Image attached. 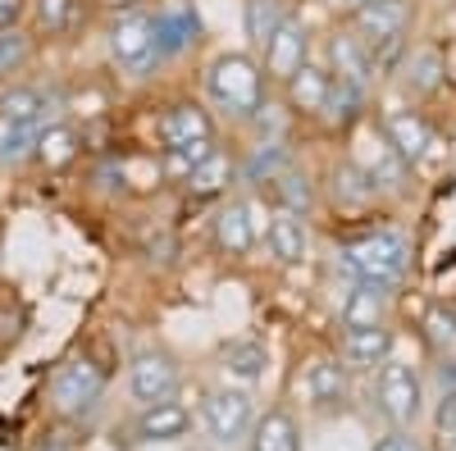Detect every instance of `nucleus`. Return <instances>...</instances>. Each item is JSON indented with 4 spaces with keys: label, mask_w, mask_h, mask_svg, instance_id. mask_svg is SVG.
Returning a JSON list of instances; mask_svg holds the SVG:
<instances>
[{
    "label": "nucleus",
    "mask_w": 456,
    "mask_h": 451,
    "mask_svg": "<svg viewBox=\"0 0 456 451\" xmlns=\"http://www.w3.org/2000/svg\"><path fill=\"white\" fill-rule=\"evenodd\" d=\"M265 68L251 51H219L206 64V96L228 124H256V115L265 109Z\"/></svg>",
    "instance_id": "nucleus-1"
},
{
    "label": "nucleus",
    "mask_w": 456,
    "mask_h": 451,
    "mask_svg": "<svg viewBox=\"0 0 456 451\" xmlns=\"http://www.w3.org/2000/svg\"><path fill=\"white\" fill-rule=\"evenodd\" d=\"M342 265L356 283H374L397 292L411 274V242L397 229H365L342 242Z\"/></svg>",
    "instance_id": "nucleus-2"
},
{
    "label": "nucleus",
    "mask_w": 456,
    "mask_h": 451,
    "mask_svg": "<svg viewBox=\"0 0 456 451\" xmlns=\"http://www.w3.org/2000/svg\"><path fill=\"white\" fill-rule=\"evenodd\" d=\"M365 173H370V182L379 187V197L384 201H411V192H415V169L402 160V150L388 141V133L379 128V119H361L356 124V156H352Z\"/></svg>",
    "instance_id": "nucleus-3"
},
{
    "label": "nucleus",
    "mask_w": 456,
    "mask_h": 451,
    "mask_svg": "<svg viewBox=\"0 0 456 451\" xmlns=\"http://www.w3.org/2000/svg\"><path fill=\"white\" fill-rule=\"evenodd\" d=\"M105 383H110V374L92 356H73V360H64L51 374V388H46L51 410L60 420H69V424H83V420L96 415V406L105 397Z\"/></svg>",
    "instance_id": "nucleus-4"
},
{
    "label": "nucleus",
    "mask_w": 456,
    "mask_h": 451,
    "mask_svg": "<svg viewBox=\"0 0 456 451\" xmlns=\"http://www.w3.org/2000/svg\"><path fill=\"white\" fill-rule=\"evenodd\" d=\"M374 410L388 420V429H415L425 415V379L411 360L388 356L374 369Z\"/></svg>",
    "instance_id": "nucleus-5"
},
{
    "label": "nucleus",
    "mask_w": 456,
    "mask_h": 451,
    "mask_svg": "<svg viewBox=\"0 0 456 451\" xmlns=\"http://www.w3.org/2000/svg\"><path fill=\"white\" fill-rule=\"evenodd\" d=\"M105 51L114 60V68H124L128 78H151L160 68V42H156V23L146 10H124L105 28Z\"/></svg>",
    "instance_id": "nucleus-6"
},
{
    "label": "nucleus",
    "mask_w": 456,
    "mask_h": 451,
    "mask_svg": "<svg viewBox=\"0 0 456 451\" xmlns=\"http://www.w3.org/2000/svg\"><path fill=\"white\" fill-rule=\"evenodd\" d=\"M197 420L210 433V442L238 447V442H247V433L256 424V397H251V388H238V383H215L201 392Z\"/></svg>",
    "instance_id": "nucleus-7"
},
{
    "label": "nucleus",
    "mask_w": 456,
    "mask_h": 451,
    "mask_svg": "<svg viewBox=\"0 0 456 451\" xmlns=\"http://www.w3.org/2000/svg\"><path fill=\"white\" fill-rule=\"evenodd\" d=\"M183 388V360L165 347H142L128 365V397L137 406H156V401H174Z\"/></svg>",
    "instance_id": "nucleus-8"
},
{
    "label": "nucleus",
    "mask_w": 456,
    "mask_h": 451,
    "mask_svg": "<svg viewBox=\"0 0 456 451\" xmlns=\"http://www.w3.org/2000/svg\"><path fill=\"white\" fill-rule=\"evenodd\" d=\"M342 23H347L352 32H361L374 55L393 51V46L406 42V32L415 23V0H365V5L352 10Z\"/></svg>",
    "instance_id": "nucleus-9"
},
{
    "label": "nucleus",
    "mask_w": 456,
    "mask_h": 451,
    "mask_svg": "<svg viewBox=\"0 0 456 451\" xmlns=\"http://www.w3.org/2000/svg\"><path fill=\"white\" fill-rule=\"evenodd\" d=\"M306 401L315 415L333 420V415H347L352 410V369L342 365L338 351H320L311 365H306Z\"/></svg>",
    "instance_id": "nucleus-10"
},
{
    "label": "nucleus",
    "mask_w": 456,
    "mask_h": 451,
    "mask_svg": "<svg viewBox=\"0 0 456 451\" xmlns=\"http://www.w3.org/2000/svg\"><path fill=\"white\" fill-rule=\"evenodd\" d=\"M306 60H315V55H311V23L301 19V14H288V19L279 23V32H274L270 42H265V51H260L265 83L283 87Z\"/></svg>",
    "instance_id": "nucleus-11"
},
{
    "label": "nucleus",
    "mask_w": 456,
    "mask_h": 451,
    "mask_svg": "<svg viewBox=\"0 0 456 451\" xmlns=\"http://www.w3.org/2000/svg\"><path fill=\"white\" fill-rule=\"evenodd\" d=\"M324 64H329V73L338 83H352V87H361V92H370L374 87V64H379V55L370 51V42L361 32H352L347 23H338L333 32H329V42H324Z\"/></svg>",
    "instance_id": "nucleus-12"
},
{
    "label": "nucleus",
    "mask_w": 456,
    "mask_h": 451,
    "mask_svg": "<svg viewBox=\"0 0 456 451\" xmlns=\"http://www.w3.org/2000/svg\"><path fill=\"white\" fill-rule=\"evenodd\" d=\"M379 128L388 133V141L402 150V160H406L411 169H415V165H425V160L434 156V146H438L434 124H429L411 101H393V105H384V115H379Z\"/></svg>",
    "instance_id": "nucleus-13"
},
{
    "label": "nucleus",
    "mask_w": 456,
    "mask_h": 451,
    "mask_svg": "<svg viewBox=\"0 0 456 451\" xmlns=\"http://www.w3.org/2000/svg\"><path fill=\"white\" fill-rule=\"evenodd\" d=\"M156 137H160V150H178V146H197V141H215V115L183 96V101H169L156 119Z\"/></svg>",
    "instance_id": "nucleus-14"
},
{
    "label": "nucleus",
    "mask_w": 456,
    "mask_h": 451,
    "mask_svg": "<svg viewBox=\"0 0 456 451\" xmlns=\"http://www.w3.org/2000/svg\"><path fill=\"white\" fill-rule=\"evenodd\" d=\"M260 242V223H256V205L242 197H224L219 214H215V246L228 260H247Z\"/></svg>",
    "instance_id": "nucleus-15"
},
{
    "label": "nucleus",
    "mask_w": 456,
    "mask_h": 451,
    "mask_svg": "<svg viewBox=\"0 0 456 451\" xmlns=\"http://www.w3.org/2000/svg\"><path fill=\"white\" fill-rule=\"evenodd\" d=\"M329 87H333V73L324 60H306L292 78L283 83V96H288V109L297 119H324L329 109Z\"/></svg>",
    "instance_id": "nucleus-16"
},
{
    "label": "nucleus",
    "mask_w": 456,
    "mask_h": 451,
    "mask_svg": "<svg viewBox=\"0 0 456 451\" xmlns=\"http://www.w3.org/2000/svg\"><path fill=\"white\" fill-rule=\"evenodd\" d=\"M397 83H402L406 101L438 96L443 83H447V55H443V46H411L402 68H397Z\"/></svg>",
    "instance_id": "nucleus-17"
},
{
    "label": "nucleus",
    "mask_w": 456,
    "mask_h": 451,
    "mask_svg": "<svg viewBox=\"0 0 456 451\" xmlns=\"http://www.w3.org/2000/svg\"><path fill=\"white\" fill-rule=\"evenodd\" d=\"M151 23H156V42H160L165 60L192 51L201 42V14H197V5H187V0H169V5H160L156 14H151Z\"/></svg>",
    "instance_id": "nucleus-18"
},
{
    "label": "nucleus",
    "mask_w": 456,
    "mask_h": 451,
    "mask_svg": "<svg viewBox=\"0 0 456 451\" xmlns=\"http://www.w3.org/2000/svg\"><path fill=\"white\" fill-rule=\"evenodd\" d=\"M219 374H224V383L260 388L265 374H270V347L260 337H233V342L219 347Z\"/></svg>",
    "instance_id": "nucleus-19"
},
{
    "label": "nucleus",
    "mask_w": 456,
    "mask_h": 451,
    "mask_svg": "<svg viewBox=\"0 0 456 451\" xmlns=\"http://www.w3.org/2000/svg\"><path fill=\"white\" fill-rule=\"evenodd\" d=\"M338 356L352 374H374L393 356V328L379 324V328H342L338 337Z\"/></svg>",
    "instance_id": "nucleus-20"
},
{
    "label": "nucleus",
    "mask_w": 456,
    "mask_h": 451,
    "mask_svg": "<svg viewBox=\"0 0 456 451\" xmlns=\"http://www.w3.org/2000/svg\"><path fill=\"white\" fill-rule=\"evenodd\" d=\"M329 201H333V210H342V214H365L370 205H379L384 197H379V187L370 182V173L347 156V160H338V165L329 169Z\"/></svg>",
    "instance_id": "nucleus-21"
},
{
    "label": "nucleus",
    "mask_w": 456,
    "mask_h": 451,
    "mask_svg": "<svg viewBox=\"0 0 456 451\" xmlns=\"http://www.w3.org/2000/svg\"><path fill=\"white\" fill-rule=\"evenodd\" d=\"M137 442H183L192 433V410L183 401H156V406H137V420H133Z\"/></svg>",
    "instance_id": "nucleus-22"
},
{
    "label": "nucleus",
    "mask_w": 456,
    "mask_h": 451,
    "mask_svg": "<svg viewBox=\"0 0 456 451\" xmlns=\"http://www.w3.org/2000/svg\"><path fill=\"white\" fill-rule=\"evenodd\" d=\"M78 156H83V133L73 128L69 119H51V124L37 128V141H32V165H42L46 173H55V169H69Z\"/></svg>",
    "instance_id": "nucleus-23"
},
{
    "label": "nucleus",
    "mask_w": 456,
    "mask_h": 451,
    "mask_svg": "<svg viewBox=\"0 0 456 451\" xmlns=\"http://www.w3.org/2000/svg\"><path fill=\"white\" fill-rule=\"evenodd\" d=\"M265 246H270V255L279 260V265H301V260L311 255V229L301 214H288V210H274L270 223H265Z\"/></svg>",
    "instance_id": "nucleus-24"
},
{
    "label": "nucleus",
    "mask_w": 456,
    "mask_h": 451,
    "mask_svg": "<svg viewBox=\"0 0 456 451\" xmlns=\"http://www.w3.org/2000/svg\"><path fill=\"white\" fill-rule=\"evenodd\" d=\"M238 178H242V173H238V160L228 156V150L215 146L210 156L183 178V187H187V197H192V201H215V197H228V192H233Z\"/></svg>",
    "instance_id": "nucleus-25"
},
{
    "label": "nucleus",
    "mask_w": 456,
    "mask_h": 451,
    "mask_svg": "<svg viewBox=\"0 0 456 451\" xmlns=\"http://www.w3.org/2000/svg\"><path fill=\"white\" fill-rule=\"evenodd\" d=\"M51 109H55V96L42 92L37 83H10V87H0V119H10V124L42 128V124H51Z\"/></svg>",
    "instance_id": "nucleus-26"
},
{
    "label": "nucleus",
    "mask_w": 456,
    "mask_h": 451,
    "mask_svg": "<svg viewBox=\"0 0 456 451\" xmlns=\"http://www.w3.org/2000/svg\"><path fill=\"white\" fill-rule=\"evenodd\" d=\"M247 451H301V424L288 406H270L265 415H256L247 433Z\"/></svg>",
    "instance_id": "nucleus-27"
},
{
    "label": "nucleus",
    "mask_w": 456,
    "mask_h": 451,
    "mask_svg": "<svg viewBox=\"0 0 456 451\" xmlns=\"http://www.w3.org/2000/svg\"><path fill=\"white\" fill-rule=\"evenodd\" d=\"M393 315V292L374 283H352L347 301H342V328H379Z\"/></svg>",
    "instance_id": "nucleus-28"
},
{
    "label": "nucleus",
    "mask_w": 456,
    "mask_h": 451,
    "mask_svg": "<svg viewBox=\"0 0 456 451\" xmlns=\"http://www.w3.org/2000/svg\"><path fill=\"white\" fill-rule=\"evenodd\" d=\"M297 160H292V146L283 141V137H265V141H256L251 150H247V160H238V173H242V182H251V187H265V182H274L283 169H292Z\"/></svg>",
    "instance_id": "nucleus-29"
},
{
    "label": "nucleus",
    "mask_w": 456,
    "mask_h": 451,
    "mask_svg": "<svg viewBox=\"0 0 456 451\" xmlns=\"http://www.w3.org/2000/svg\"><path fill=\"white\" fill-rule=\"evenodd\" d=\"M270 197H274V210H288V214H301L311 219L315 205H320V192H315V178L306 169H283L274 182H270Z\"/></svg>",
    "instance_id": "nucleus-30"
},
{
    "label": "nucleus",
    "mask_w": 456,
    "mask_h": 451,
    "mask_svg": "<svg viewBox=\"0 0 456 451\" xmlns=\"http://www.w3.org/2000/svg\"><path fill=\"white\" fill-rule=\"evenodd\" d=\"M288 0H242V32H247V46L251 55L265 51V42L279 32V23L288 19Z\"/></svg>",
    "instance_id": "nucleus-31"
},
{
    "label": "nucleus",
    "mask_w": 456,
    "mask_h": 451,
    "mask_svg": "<svg viewBox=\"0 0 456 451\" xmlns=\"http://www.w3.org/2000/svg\"><path fill=\"white\" fill-rule=\"evenodd\" d=\"M420 333H425V347L434 360H452L456 356V310L447 301H434L420 319Z\"/></svg>",
    "instance_id": "nucleus-32"
},
{
    "label": "nucleus",
    "mask_w": 456,
    "mask_h": 451,
    "mask_svg": "<svg viewBox=\"0 0 456 451\" xmlns=\"http://www.w3.org/2000/svg\"><path fill=\"white\" fill-rule=\"evenodd\" d=\"M37 55V36L28 28H5L0 32V87H10Z\"/></svg>",
    "instance_id": "nucleus-33"
},
{
    "label": "nucleus",
    "mask_w": 456,
    "mask_h": 451,
    "mask_svg": "<svg viewBox=\"0 0 456 451\" xmlns=\"http://www.w3.org/2000/svg\"><path fill=\"white\" fill-rule=\"evenodd\" d=\"M73 14V0H28V19L37 36H60L69 28Z\"/></svg>",
    "instance_id": "nucleus-34"
},
{
    "label": "nucleus",
    "mask_w": 456,
    "mask_h": 451,
    "mask_svg": "<svg viewBox=\"0 0 456 451\" xmlns=\"http://www.w3.org/2000/svg\"><path fill=\"white\" fill-rule=\"evenodd\" d=\"M32 141H37V128L0 119V165H23V160H32Z\"/></svg>",
    "instance_id": "nucleus-35"
},
{
    "label": "nucleus",
    "mask_w": 456,
    "mask_h": 451,
    "mask_svg": "<svg viewBox=\"0 0 456 451\" xmlns=\"http://www.w3.org/2000/svg\"><path fill=\"white\" fill-rule=\"evenodd\" d=\"M370 451H425V442L415 438V429H388L384 438H374Z\"/></svg>",
    "instance_id": "nucleus-36"
},
{
    "label": "nucleus",
    "mask_w": 456,
    "mask_h": 451,
    "mask_svg": "<svg viewBox=\"0 0 456 451\" xmlns=\"http://www.w3.org/2000/svg\"><path fill=\"white\" fill-rule=\"evenodd\" d=\"M434 429H438V433H456V388L438 392V406H434Z\"/></svg>",
    "instance_id": "nucleus-37"
},
{
    "label": "nucleus",
    "mask_w": 456,
    "mask_h": 451,
    "mask_svg": "<svg viewBox=\"0 0 456 451\" xmlns=\"http://www.w3.org/2000/svg\"><path fill=\"white\" fill-rule=\"evenodd\" d=\"M23 19H28V0H0V32L23 28Z\"/></svg>",
    "instance_id": "nucleus-38"
},
{
    "label": "nucleus",
    "mask_w": 456,
    "mask_h": 451,
    "mask_svg": "<svg viewBox=\"0 0 456 451\" xmlns=\"http://www.w3.org/2000/svg\"><path fill=\"white\" fill-rule=\"evenodd\" d=\"M329 5H333V10L342 14V19H347L352 10H361V5H365V0H329Z\"/></svg>",
    "instance_id": "nucleus-39"
},
{
    "label": "nucleus",
    "mask_w": 456,
    "mask_h": 451,
    "mask_svg": "<svg viewBox=\"0 0 456 451\" xmlns=\"http://www.w3.org/2000/svg\"><path fill=\"white\" fill-rule=\"evenodd\" d=\"M443 451H456V433H447V438H443Z\"/></svg>",
    "instance_id": "nucleus-40"
}]
</instances>
